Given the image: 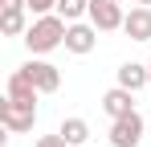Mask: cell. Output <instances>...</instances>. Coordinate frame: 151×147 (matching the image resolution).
<instances>
[{
    "label": "cell",
    "mask_w": 151,
    "mask_h": 147,
    "mask_svg": "<svg viewBox=\"0 0 151 147\" xmlns=\"http://www.w3.org/2000/svg\"><path fill=\"white\" fill-rule=\"evenodd\" d=\"M65 29H70V21L61 17V12H45V17H37V21L25 29V45L33 57H45V53H53V49L65 45Z\"/></svg>",
    "instance_id": "1"
},
{
    "label": "cell",
    "mask_w": 151,
    "mask_h": 147,
    "mask_svg": "<svg viewBox=\"0 0 151 147\" xmlns=\"http://www.w3.org/2000/svg\"><path fill=\"white\" fill-rule=\"evenodd\" d=\"M0 122H4L8 135H29V131L37 127V102H17V98L4 94V102H0Z\"/></svg>",
    "instance_id": "2"
},
{
    "label": "cell",
    "mask_w": 151,
    "mask_h": 147,
    "mask_svg": "<svg viewBox=\"0 0 151 147\" xmlns=\"http://www.w3.org/2000/svg\"><path fill=\"white\" fill-rule=\"evenodd\" d=\"M143 115L139 110H131L123 119H110V147H139L143 143Z\"/></svg>",
    "instance_id": "3"
},
{
    "label": "cell",
    "mask_w": 151,
    "mask_h": 147,
    "mask_svg": "<svg viewBox=\"0 0 151 147\" xmlns=\"http://www.w3.org/2000/svg\"><path fill=\"white\" fill-rule=\"evenodd\" d=\"M98 24L90 21H70V29H65V49L70 53H78V57H86V53H94V45H98Z\"/></svg>",
    "instance_id": "4"
},
{
    "label": "cell",
    "mask_w": 151,
    "mask_h": 147,
    "mask_svg": "<svg viewBox=\"0 0 151 147\" xmlns=\"http://www.w3.org/2000/svg\"><path fill=\"white\" fill-rule=\"evenodd\" d=\"M25 70H29V78L37 82L41 94H57V90H61V70H57L53 61H45V57H29Z\"/></svg>",
    "instance_id": "5"
},
{
    "label": "cell",
    "mask_w": 151,
    "mask_h": 147,
    "mask_svg": "<svg viewBox=\"0 0 151 147\" xmlns=\"http://www.w3.org/2000/svg\"><path fill=\"white\" fill-rule=\"evenodd\" d=\"M90 21L98 24L102 33H114V29H123L127 12H123L119 0H90Z\"/></svg>",
    "instance_id": "6"
},
{
    "label": "cell",
    "mask_w": 151,
    "mask_h": 147,
    "mask_svg": "<svg viewBox=\"0 0 151 147\" xmlns=\"http://www.w3.org/2000/svg\"><path fill=\"white\" fill-rule=\"evenodd\" d=\"M123 33L131 37V41H151V4H135L131 12H127V21H123Z\"/></svg>",
    "instance_id": "7"
},
{
    "label": "cell",
    "mask_w": 151,
    "mask_h": 147,
    "mask_svg": "<svg viewBox=\"0 0 151 147\" xmlns=\"http://www.w3.org/2000/svg\"><path fill=\"white\" fill-rule=\"evenodd\" d=\"M102 110L110 115V119H123V115H131L135 110V90H127V86H110L106 94H102Z\"/></svg>",
    "instance_id": "8"
},
{
    "label": "cell",
    "mask_w": 151,
    "mask_h": 147,
    "mask_svg": "<svg viewBox=\"0 0 151 147\" xmlns=\"http://www.w3.org/2000/svg\"><path fill=\"white\" fill-rule=\"evenodd\" d=\"M114 78H119V86H127V90H143V86H151V74H147V66L143 61H123L119 70H114Z\"/></svg>",
    "instance_id": "9"
},
{
    "label": "cell",
    "mask_w": 151,
    "mask_h": 147,
    "mask_svg": "<svg viewBox=\"0 0 151 147\" xmlns=\"http://www.w3.org/2000/svg\"><path fill=\"white\" fill-rule=\"evenodd\" d=\"M37 82L29 78V70L21 66V70H12L8 74V98H17V102H37Z\"/></svg>",
    "instance_id": "10"
},
{
    "label": "cell",
    "mask_w": 151,
    "mask_h": 147,
    "mask_svg": "<svg viewBox=\"0 0 151 147\" xmlns=\"http://www.w3.org/2000/svg\"><path fill=\"white\" fill-rule=\"evenodd\" d=\"M57 131L65 135V143H70V147H86V143H90V122L78 119V115L61 119V127H57Z\"/></svg>",
    "instance_id": "11"
},
{
    "label": "cell",
    "mask_w": 151,
    "mask_h": 147,
    "mask_svg": "<svg viewBox=\"0 0 151 147\" xmlns=\"http://www.w3.org/2000/svg\"><path fill=\"white\" fill-rule=\"evenodd\" d=\"M25 29H29L25 8H4V17H0V33L4 37H25Z\"/></svg>",
    "instance_id": "12"
},
{
    "label": "cell",
    "mask_w": 151,
    "mask_h": 147,
    "mask_svg": "<svg viewBox=\"0 0 151 147\" xmlns=\"http://www.w3.org/2000/svg\"><path fill=\"white\" fill-rule=\"evenodd\" d=\"M57 12L65 21H82V17H90V0H57Z\"/></svg>",
    "instance_id": "13"
},
{
    "label": "cell",
    "mask_w": 151,
    "mask_h": 147,
    "mask_svg": "<svg viewBox=\"0 0 151 147\" xmlns=\"http://www.w3.org/2000/svg\"><path fill=\"white\" fill-rule=\"evenodd\" d=\"M29 12H33V17H45V12H57V0H29Z\"/></svg>",
    "instance_id": "14"
},
{
    "label": "cell",
    "mask_w": 151,
    "mask_h": 147,
    "mask_svg": "<svg viewBox=\"0 0 151 147\" xmlns=\"http://www.w3.org/2000/svg\"><path fill=\"white\" fill-rule=\"evenodd\" d=\"M33 147H70V143H65V135L57 131V135H41V139H37Z\"/></svg>",
    "instance_id": "15"
},
{
    "label": "cell",
    "mask_w": 151,
    "mask_h": 147,
    "mask_svg": "<svg viewBox=\"0 0 151 147\" xmlns=\"http://www.w3.org/2000/svg\"><path fill=\"white\" fill-rule=\"evenodd\" d=\"M0 8H29V0H0Z\"/></svg>",
    "instance_id": "16"
},
{
    "label": "cell",
    "mask_w": 151,
    "mask_h": 147,
    "mask_svg": "<svg viewBox=\"0 0 151 147\" xmlns=\"http://www.w3.org/2000/svg\"><path fill=\"white\" fill-rule=\"evenodd\" d=\"M135 4H151V0H135Z\"/></svg>",
    "instance_id": "17"
},
{
    "label": "cell",
    "mask_w": 151,
    "mask_h": 147,
    "mask_svg": "<svg viewBox=\"0 0 151 147\" xmlns=\"http://www.w3.org/2000/svg\"><path fill=\"white\" fill-rule=\"evenodd\" d=\"M147 74H151V61H147Z\"/></svg>",
    "instance_id": "18"
},
{
    "label": "cell",
    "mask_w": 151,
    "mask_h": 147,
    "mask_svg": "<svg viewBox=\"0 0 151 147\" xmlns=\"http://www.w3.org/2000/svg\"><path fill=\"white\" fill-rule=\"evenodd\" d=\"M119 4H127V0H119Z\"/></svg>",
    "instance_id": "19"
}]
</instances>
